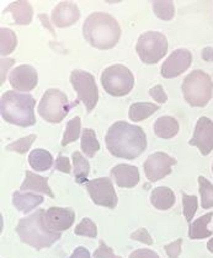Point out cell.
Masks as SVG:
<instances>
[{"label": "cell", "instance_id": "6da1fadb", "mask_svg": "<svg viewBox=\"0 0 213 258\" xmlns=\"http://www.w3.org/2000/svg\"><path fill=\"white\" fill-rule=\"evenodd\" d=\"M106 147L112 156L134 160L147 149V134L138 125L116 122L109 128L105 137Z\"/></svg>", "mask_w": 213, "mask_h": 258}, {"label": "cell", "instance_id": "7a4b0ae2", "mask_svg": "<svg viewBox=\"0 0 213 258\" xmlns=\"http://www.w3.org/2000/svg\"><path fill=\"white\" fill-rule=\"evenodd\" d=\"M83 35L94 48L108 50L114 48L121 37V27L110 14L96 11L86 18L83 25Z\"/></svg>", "mask_w": 213, "mask_h": 258}, {"label": "cell", "instance_id": "3957f363", "mask_svg": "<svg viewBox=\"0 0 213 258\" xmlns=\"http://www.w3.org/2000/svg\"><path fill=\"white\" fill-rule=\"evenodd\" d=\"M44 209H38L35 213L19 220L15 231L22 243L36 249L51 247L62 237V232H55L48 229L44 221Z\"/></svg>", "mask_w": 213, "mask_h": 258}, {"label": "cell", "instance_id": "277c9868", "mask_svg": "<svg viewBox=\"0 0 213 258\" xmlns=\"http://www.w3.org/2000/svg\"><path fill=\"white\" fill-rule=\"evenodd\" d=\"M36 101L30 94L5 91L0 100V113L3 119L19 127H32L36 124Z\"/></svg>", "mask_w": 213, "mask_h": 258}, {"label": "cell", "instance_id": "5b68a950", "mask_svg": "<svg viewBox=\"0 0 213 258\" xmlns=\"http://www.w3.org/2000/svg\"><path fill=\"white\" fill-rule=\"evenodd\" d=\"M184 99L192 107H204L213 96V80L211 75L196 69L185 77L181 85Z\"/></svg>", "mask_w": 213, "mask_h": 258}, {"label": "cell", "instance_id": "8992f818", "mask_svg": "<svg viewBox=\"0 0 213 258\" xmlns=\"http://www.w3.org/2000/svg\"><path fill=\"white\" fill-rule=\"evenodd\" d=\"M75 106V102H69L64 92L57 89H48L40 101L38 113L47 122L61 123Z\"/></svg>", "mask_w": 213, "mask_h": 258}, {"label": "cell", "instance_id": "52a82bcc", "mask_svg": "<svg viewBox=\"0 0 213 258\" xmlns=\"http://www.w3.org/2000/svg\"><path fill=\"white\" fill-rule=\"evenodd\" d=\"M101 83L105 91L115 97L130 94L134 86V75L127 67L115 64L108 67L101 74Z\"/></svg>", "mask_w": 213, "mask_h": 258}, {"label": "cell", "instance_id": "ba28073f", "mask_svg": "<svg viewBox=\"0 0 213 258\" xmlns=\"http://www.w3.org/2000/svg\"><path fill=\"white\" fill-rule=\"evenodd\" d=\"M136 52L144 64H156L168 52L167 37L158 31H148L139 36Z\"/></svg>", "mask_w": 213, "mask_h": 258}, {"label": "cell", "instance_id": "9c48e42d", "mask_svg": "<svg viewBox=\"0 0 213 258\" xmlns=\"http://www.w3.org/2000/svg\"><path fill=\"white\" fill-rule=\"evenodd\" d=\"M69 81L78 95L75 105L83 102L86 107V112L90 113L92 109L96 107L97 101H99V89L95 83L94 75L85 70L74 69L71 73Z\"/></svg>", "mask_w": 213, "mask_h": 258}, {"label": "cell", "instance_id": "30bf717a", "mask_svg": "<svg viewBox=\"0 0 213 258\" xmlns=\"http://www.w3.org/2000/svg\"><path fill=\"white\" fill-rule=\"evenodd\" d=\"M86 190L95 204L106 208L114 209L117 206V195L114 184L109 177H100L91 179L85 183Z\"/></svg>", "mask_w": 213, "mask_h": 258}, {"label": "cell", "instance_id": "8fae6325", "mask_svg": "<svg viewBox=\"0 0 213 258\" xmlns=\"http://www.w3.org/2000/svg\"><path fill=\"white\" fill-rule=\"evenodd\" d=\"M176 165V160L167 153L156 151L144 161V172L150 182H158L172 173V167Z\"/></svg>", "mask_w": 213, "mask_h": 258}, {"label": "cell", "instance_id": "7c38bea8", "mask_svg": "<svg viewBox=\"0 0 213 258\" xmlns=\"http://www.w3.org/2000/svg\"><path fill=\"white\" fill-rule=\"evenodd\" d=\"M192 63V54L185 48L175 49L165 59L161 68V75L167 79L176 78L190 68Z\"/></svg>", "mask_w": 213, "mask_h": 258}, {"label": "cell", "instance_id": "4fadbf2b", "mask_svg": "<svg viewBox=\"0 0 213 258\" xmlns=\"http://www.w3.org/2000/svg\"><path fill=\"white\" fill-rule=\"evenodd\" d=\"M190 145L198 148L203 156H207L213 150V122L207 117H201L196 123L193 137L189 142Z\"/></svg>", "mask_w": 213, "mask_h": 258}, {"label": "cell", "instance_id": "5bb4252c", "mask_svg": "<svg viewBox=\"0 0 213 258\" xmlns=\"http://www.w3.org/2000/svg\"><path fill=\"white\" fill-rule=\"evenodd\" d=\"M9 83L16 91H31L37 86V70L32 66L15 67L9 74Z\"/></svg>", "mask_w": 213, "mask_h": 258}, {"label": "cell", "instance_id": "9a60e30c", "mask_svg": "<svg viewBox=\"0 0 213 258\" xmlns=\"http://www.w3.org/2000/svg\"><path fill=\"white\" fill-rule=\"evenodd\" d=\"M75 212L71 208L51 207L44 213V221L51 231L62 232L71 229L74 224Z\"/></svg>", "mask_w": 213, "mask_h": 258}, {"label": "cell", "instance_id": "2e32d148", "mask_svg": "<svg viewBox=\"0 0 213 258\" xmlns=\"http://www.w3.org/2000/svg\"><path fill=\"white\" fill-rule=\"evenodd\" d=\"M80 10L77 4L72 2L58 3L52 11V22L57 27H68L79 20Z\"/></svg>", "mask_w": 213, "mask_h": 258}, {"label": "cell", "instance_id": "e0dca14e", "mask_svg": "<svg viewBox=\"0 0 213 258\" xmlns=\"http://www.w3.org/2000/svg\"><path fill=\"white\" fill-rule=\"evenodd\" d=\"M115 182L121 188H133L139 182V170L137 166L120 164L112 167L110 171Z\"/></svg>", "mask_w": 213, "mask_h": 258}, {"label": "cell", "instance_id": "ac0fdd59", "mask_svg": "<svg viewBox=\"0 0 213 258\" xmlns=\"http://www.w3.org/2000/svg\"><path fill=\"white\" fill-rule=\"evenodd\" d=\"M3 13H10L16 25H30L33 18L32 5L29 2H13L3 10Z\"/></svg>", "mask_w": 213, "mask_h": 258}, {"label": "cell", "instance_id": "d6986e66", "mask_svg": "<svg viewBox=\"0 0 213 258\" xmlns=\"http://www.w3.org/2000/svg\"><path fill=\"white\" fill-rule=\"evenodd\" d=\"M20 189L22 192L26 190H32V192H38L42 195H47L49 197H55L51 187L48 184V178L42 177L40 175L31 172V171H26L25 172V181L22 182Z\"/></svg>", "mask_w": 213, "mask_h": 258}, {"label": "cell", "instance_id": "ffe728a7", "mask_svg": "<svg viewBox=\"0 0 213 258\" xmlns=\"http://www.w3.org/2000/svg\"><path fill=\"white\" fill-rule=\"evenodd\" d=\"M11 197H13L14 207L20 213H24V214L30 213L31 210L35 209L36 207H38L44 202L43 196L30 192H14Z\"/></svg>", "mask_w": 213, "mask_h": 258}, {"label": "cell", "instance_id": "44dd1931", "mask_svg": "<svg viewBox=\"0 0 213 258\" xmlns=\"http://www.w3.org/2000/svg\"><path fill=\"white\" fill-rule=\"evenodd\" d=\"M212 217L213 212H209L202 215V217L196 219L191 224H189V237L191 240H203V238L211 237L212 231L208 230L207 225L212 220Z\"/></svg>", "mask_w": 213, "mask_h": 258}, {"label": "cell", "instance_id": "7402d4cb", "mask_svg": "<svg viewBox=\"0 0 213 258\" xmlns=\"http://www.w3.org/2000/svg\"><path fill=\"white\" fill-rule=\"evenodd\" d=\"M154 133L162 139H170L179 133V122L170 116H163L154 123Z\"/></svg>", "mask_w": 213, "mask_h": 258}, {"label": "cell", "instance_id": "603a6c76", "mask_svg": "<svg viewBox=\"0 0 213 258\" xmlns=\"http://www.w3.org/2000/svg\"><path fill=\"white\" fill-rule=\"evenodd\" d=\"M150 202L156 209L168 210L175 204V195L169 187H158L150 193Z\"/></svg>", "mask_w": 213, "mask_h": 258}, {"label": "cell", "instance_id": "cb8c5ba5", "mask_svg": "<svg viewBox=\"0 0 213 258\" xmlns=\"http://www.w3.org/2000/svg\"><path fill=\"white\" fill-rule=\"evenodd\" d=\"M29 164L35 171L43 172L53 166V158L48 150L35 149L30 153Z\"/></svg>", "mask_w": 213, "mask_h": 258}, {"label": "cell", "instance_id": "d4e9b609", "mask_svg": "<svg viewBox=\"0 0 213 258\" xmlns=\"http://www.w3.org/2000/svg\"><path fill=\"white\" fill-rule=\"evenodd\" d=\"M159 106L150 102H137L131 105L128 111V117L133 122H142V120L149 118L156 111H159Z\"/></svg>", "mask_w": 213, "mask_h": 258}, {"label": "cell", "instance_id": "484cf974", "mask_svg": "<svg viewBox=\"0 0 213 258\" xmlns=\"http://www.w3.org/2000/svg\"><path fill=\"white\" fill-rule=\"evenodd\" d=\"M72 159L75 181L79 184L86 183L88 182V176L90 173V164H89L88 160L81 155L80 151H74Z\"/></svg>", "mask_w": 213, "mask_h": 258}, {"label": "cell", "instance_id": "4316f807", "mask_svg": "<svg viewBox=\"0 0 213 258\" xmlns=\"http://www.w3.org/2000/svg\"><path fill=\"white\" fill-rule=\"evenodd\" d=\"M80 148L88 158H94L95 154L100 150V143L96 138V133H95L94 129H84L83 133H81Z\"/></svg>", "mask_w": 213, "mask_h": 258}, {"label": "cell", "instance_id": "83f0119b", "mask_svg": "<svg viewBox=\"0 0 213 258\" xmlns=\"http://www.w3.org/2000/svg\"><path fill=\"white\" fill-rule=\"evenodd\" d=\"M16 46H18V37H16L15 32L10 29L2 27L0 29V54L2 57H7L10 53H13Z\"/></svg>", "mask_w": 213, "mask_h": 258}, {"label": "cell", "instance_id": "f1b7e54d", "mask_svg": "<svg viewBox=\"0 0 213 258\" xmlns=\"http://www.w3.org/2000/svg\"><path fill=\"white\" fill-rule=\"evenodd\" d=\"M153 10L161 20L170 21L175 15V7L170 0H156L153 2Z\"/></svg>", "mask_w": 213, "mask_h": 258}, {"label": "cell", "instance_id": "f546056e", "mask_svg": "<svg viewBox=\"0 0 213 258\" xmlns=\"http://www.w3.org/2000/svg\"><path fill=\"white\" fill-rule=\"evenodd\" d=\"M80 128H81V122L79 117H74L67 123L66 131H64L63 138H62L61 145L62 147H66L69 143L75 142L80 136Z\"/></svg>", "mask_w": 213, "mask_h": 258}, {"label": "cell", "instance_id": "4dcf8cb0", "mask_svg": "<svg viewBox=\"0 0 213 258\" xmlns=\"http://www.w3.org/2000/svg\"><path fill=\"white\" fill-rule=\"evenodd\" d=\"M198 186H200L201 206L203 209H209L213 207V184L206 177H198Z\"/></svg>", "mask_w": 213, "mask_h": 258}, {"label": "cell", "instance_id": "1f68e13d", "mask_svg": "<svg viewBox=\"0 0 213 258\" xmlns=\"http://www.w3.org/2000/svg\"><path fill=\"white\" fill-rule=\"evenodd\" d=\"M181 198H183V209L185 219L189 224L192 223V219L195 217L196 212H197L198 207V198L196 196H189L186 193H181Z\"/></svg>", "mask_w": 213, "mask_h": 258}, {"label": "cell", "instance_id": "d6a6232c", "mask_svg": "<svg viewBox=\"0 0 213 258\" xmlns=\"http://www.w3.org/2000/svg\"><path fill=\"white\" fill-rule=\"evenodd\" d=\"M74 234L77 236H86L95 238L97 236V226L90 218H84L83 220L75 226Z\"/></svg>", "mask_w": 213, "mask_h": 258}, {"label": "cell", "instance_id": "836d02e7", "mask_svg": "<svg viewBox=\"0 0 213 258\" xmlns=\"http://www.w3.org/2000/svg\"><path fill=\"white\" fill-rule=\"evenodd\" d=\"M37 139V136L36 134H30V136L24 137V138H20L15 142L10 143V144L7 145V149L8 151H15V153L19 154H25L30 150L31 145L33 144V142Z\"/></svg>", "mask_w": 213, "mask_h": 258}, {"label": "cell", "instance_id": "e575fe53", "mask_svg": "<svg viewBox=\"0 0 213 258\" xmlns=\"http://www.w3.org/2000/svg\"><path fill=\"white\" fill-rule=\"evenodd\" d=\"M131 238H132V240L138 241V242L144 243V245H148V246H152L154 243L153 237L150 236V234L148 232V230L145 228H141V229L137 230V231L132 232V234H131Z\"/></svg>", "mask_w": 213, "mask_h": 258}, {"label": "cell", "instance_id": "d590c367", "mask_svg": "<svg viewBox=\"0 0 213 258\" xmlns=\"http://www.w3.org/2000/svg\"><path fill=\"white\" fill-rule=\"evenodd\" d=\"M94 258H121L120 256H116L112 251L111 247H109L105 242L101 240L99 242V247L94 252Z\"/></svg>", "mask_w": 213, "mask_h": 258}, {"label": "cell", "instance_id": "8d00e7d4", "mask_svg": "<svg viewBox=\"0 0 213 258\" xmlns=\"http://www.w3.org/2000/svg\"><path fill=\"white\" fill-rule=\"evenodd\" d=\"M181 245H183V238H178L174 242L165 245L164 249L167 252L168 257L169 258H178L181 253Z\"/></svg>", "mask_w": 213, "mask_h": 258}, {"label": "cell", "instance_id": "74e56055", "mask_svg": "<svg viewBox=\"0 0 213 258\" xmlns=\"http://www.w3.org/2000/svg\"><path fill=\"white\" fill-rule=\"evenodd\" d=\"M56 170L60 171V172L63 173H71L72 172V167H71V161L67 156H63L62 154H58L57 159H56V164H55Z\"/></svg>", "mask_w": 213, "mask_h": 258}, {"label": "cell", "instance_id": "f35d334b", "mask_svg": "<svg viewBox=\"0 0 213 258\" xmlns=\"http://www.w3.org/2000/svg\"><path fill=\"white\" fill-rule=\"evenodd\" d=\"M149 95L156 101V102H159V103H165L168 100L167 94H165L164 89H163L162 85H155L154 88L150 89Z\"/></svg>", "mask_w": 213, "mask_h": 258}, {"label": "cell", "instance_id": "ab89813d", "mask_svg": "<svg viewBox=\"0 0 213 258\" xmlns=\"http://www.w3.org/2000/svg\"><path fill=\"white\" fill-rule=\"evenodd\" d=\"M128 258H161L156 252L152 251V249H137V251H133L132 253L130 254Z\"/></svg>", "mask_w": 213, "mask_h": 258}, {"label": "cell", "instance_id": "60d3db41", "mask_svg": "<svg viewBox=\"0 0 213 258\" xmlns=\"http://www.w3.org/2000/svg\"><path fill=\"white\" fill-rule=\"evenodd\" d=\"M68 258H91V254L88 251V248L79 246L73 251V253Z\"/></svg>", "mask_w": 213, "mask_h": 258}, {"label": "cell", "instance_id": "b9f144b4", "mask_svg": "<svg viewBox=\"0 0 213 258\" xmlns=\"http://www.w3.org/2000/svg\"><path fill=\"white\" fill-rule=\"evenodd\" d=\"M14 59H7V58H3L2 59V84L4 83V80H5V75H7V70H8V68H9L10 66H13L14 64Z\"/></svg>", "mask_w": 213, "mask_h": 258}, {"label": "cell", "instance_id": "7bdbcfd3", "mask_svg": "<svg viewBox=\"0 0 213 258\" xmlns=\"http://www.w3.org/2000/svg\"><path fill=\"white\" fill-rule=\"evenodd\" d=\"M202 59L206 61H213V48L212 47H206L202 50Z\"/></svg>", "mask_w": 213, "mask_h": 258}, {"label": "cell", "instance_id": "ee69618b", "mask_svg": "<svg viewBox=\"0 0 213 258\" xmlns=\"http://www.w3.org/2000/svg\"><path fill=\"white\" fill-rule=\"evenodd\" d=\"M207 248H208V251L211 252V253H213V238H211V240L207 242Z\"/></svg>", "mask_w": 213, "mask_h": 258}, {"label": "cell", "instance_id": "f6af8a7d", "mask_svg": "<svg viewBox=\"0 0 213 258\" xmlns=\"http://www.w3.org/2000/svg\"><path fill=\"white\" fill-rule=\"evenodd\" d=\"M212 170H213V166H212Z\"/></svg>", "mask_w": 213, "mask_h": 258}]
</instances>
